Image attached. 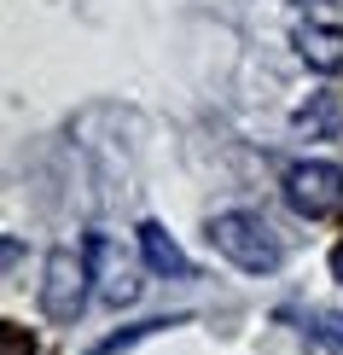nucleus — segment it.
<instances>
[{
    "mask_svg": "<svg viewBox=\"0 0 343 355\" xmlns=\"http://www.w3.org/2000/svg\"><path fill=\"white\" fill-rule=\"evenodd\" d=\"M308 6H343V0H308Z\"/></svg>",
    "mask_w": 343,
    "mask_h": 355,
    "instance_id": "obj_10",
    "label": "nucleus"
},
{
    "mask_svg": "<svg viewBox=\"0 0 343 355\" xmlns=\"http://www.w3.org/2000/svg\"><path fill=\"white\" fill-rule=\"evenodd\" d=\"M291 47H297V58H303L315 76H337V70H343V29L337 24L303 18V24L291 29Z\"/></svg>",
    "mask_w": 343,
    "mask_h": 355,
    "instance_id": "obj_6",
    "label": "nucleus"
},
{
    "mask_svg": "<svg viewBox=\"0 0 343 355\" xmlns=\"http://www.w3.org/2000/svg\"><path fill=\"white\" fill-rule=\"evenodd\" d=\"M285 204H291L297 216H308V221L332 216L337 204H343V169L326 164V157H303V164H291L285 169Z\"/></svg>",
    "mask_w": 343,
    "mask_h": 355,
    "instance_id": "obj_4",
    "label": "nucleus"
},
{
    "mask_svg": "<svg viewBox=\"0 0 343 355\" xmlns=\"http://www.w3.org/2000/svg\"><path fill=\"white\" fill-rule=\"evenodd\" d=\"M140 257H146V268L157 279H198V262L181 250V239L163 221H140Z\"/></svg>",
    "mask_w": 343,
    "mask_h": 355,
    "instance_id": "obj_5",
    "label": "nucleus"
},
{
    "mask_svg": "<svg viewBox=\"0 0 343 355\" xmlns=\"http://www.w3.org/2000/svg\"><path fill=\"white\" fill-rule=\"evenodd\" d=\"M210 245L233 262V268H245V274H274L279 262H285V245H279L274 221L256 216V210H221V216H210Z\"/></svg>",
    "mask_w": 343,
    "mask_h": 355,
    "instance_id": "obj_1",
    "label": "nucleus"
},
{
    "mask_svg": "<svg viewBox=\"0 0 343 355\" xmlns=\"http://www.w3.org/2000/svg\"><path fill=\"white\" fill-rule=\"evenodd\" d=\"M332 279H337V286H343V245L332 250Z\"/></svg>",
    "mask_w": 343,
    "mask_h": 355,
    "instance_id": "obj_9",
    "label": "nucleus"
},
{
    "mask_svg": "<svg viewBox=\"0 0 343 355\" xmlns=\"http://www.w3.org/2000/svg\"><path fill=\"white\" fill-rule=\"evenodd\" d=\"M82 257H87V268H94V291H99V303H111V309H128V303H140V268H134V257L123 245L111 239V233H87L82 239Z\"/></svg>",
    "mask_w": 343,
    "mask_h": 355,
    "instance_id": "obj_2",
    "label": "nucleus"
},
{
    "mask_svg": "<svg viewBox=\"0 0 343 355\" xmlns=\"http://www.w3.org/2000/svg\"><path fill=\"white\" fill-rule=\"evenodd\" d=\"M87 279H94L87 257L70 250V245H58L47 257V279H41V315L58 320V327H70V320L87 309Z\"/></svg>",
    "mask_w": 343,
    "mask_h": 355,
    "instance_id": "obj_3",
    "label": "nucleus"
},
{
    "mask_svg": "<svg viewBox=\"0 0 343 355\" xmlns=\"http://www.w3.org/2000/svg\"><path fill=\"white\" fill-rule=\"evenodd\" d=\"M337 116H343L337 99H332V94H315L303 111H297V128H303L308 140H326V135H337Z\"/></svg>",
    "mask_w": 343,
    "mask_h": 355,
    "instance_id": "obj_7",
    "label": "nucleus"
},
{
    "mask_svg": "<svg viewBox=\"0 0 343 355\" xmlns=\"http://www.w3.org/2000/svg\"><path fill=\"white\" fill-rule=\"evenodd\" d=\"M0 349H6V355H35V344L24 338V327H6V332H0Z\"/></svg>",
    "mask_w": 343,
    "mask_h": 355,
    "instance_id": "obj_8",
    "label": "nucleus"
}]
</instances>
